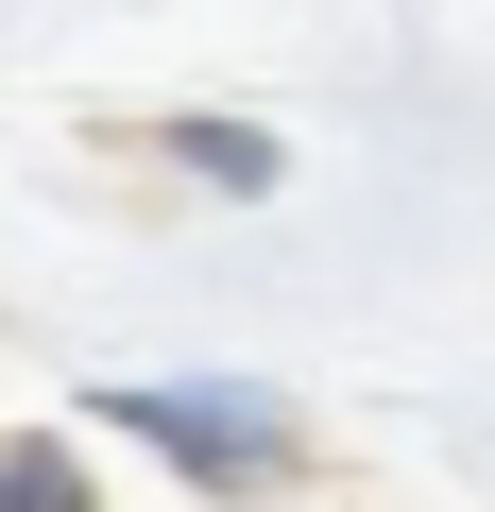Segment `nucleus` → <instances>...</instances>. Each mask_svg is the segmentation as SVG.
I'll use <instances>...</instances> for the list:
<instances>
[{"mask_svg":"<svg viewBox=\"0 0 495 512\" xmlns=\"http://www.w3.org/2000/svg\"><path fill=\"white\" fill-rule=\"evenodd\" d=\"M86 410H120L154 461H188V478H222V495H274V478L308 461V427H291L274 393H239V376H137V393H86Z\"/></svg>","mask_w":495,"mask_h":512,"instance_id":"nucleus-1","label":"nucleus"},{"mask_svg":"<svg viewBox=\"0 0 495 512\" xmlns=\"http://www.w3.org/2000/svg\"><path fill=\"white\" fill-rule=\"evenodd\" d=\"M171 171L222 188V205H274V188H291V154H274L257 120H171Z\"/></svg>","mask_w":495,"mask_h":512,"instance_id":"nucleus-2","label":"nucleus"},{"mask_svg":"<svg viewBox=\"0 0 495 512\" xmlns=\"http://www.w3.org/2000/svg\"><path fill=\"white\" fill-rule=\"evenodd\" d=\"M0 512H86V461L35 444V427H0Z\"/></svg>","mask_w":495,"mask_h":512,"instance_id":"nucleus-3","label":"nucleus"}]
</instances>
